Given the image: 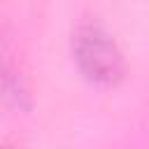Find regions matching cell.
Instances as JSON below:
<instances>
[{"label": "cell", "mask_w": 149, "mask_h": 149, "mask_svg": "<svg viewBox=\"0 0 149 149\" xmlns=\"http://www.w3.org/2000/svg\"><path fill=\"white\" fill-rule=\"evenodd\" d=\"M72 58L79 72L100 86H114L126 74V61L119 44L95 21H84L74 28Z\"/></svg>", "instance_id": "cell-1"}]
</instances>
